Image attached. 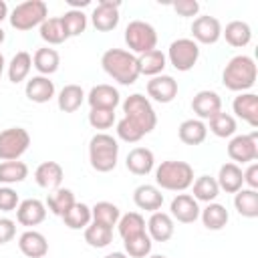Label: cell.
Masks as SVG:
<instances>
[{"instance_id":"cell-1","label":"cell","mask_w":258,"mask_h":258,"mask_svg":"<svg viewBox=\"0 0 258 258\" xmlns=\"http://www.w3.org/2000/svg\"><path fill=\"white\" fill-rule=\"evenodd\" d=\"M103 71L117 81L119 85H133L139 79V62L137 56L123 48H109L101 56Z\"/></svg>"},{"instance_id":"cell-2","label":"cell","mask_w":258,"mask_h":258,"mask_svg":"<svg viewBox=\"0 0 258 258\" xmlns=\"http://www.w3.org/2000/svg\"><path fill=\"white\" fill-rule=\"evenodd\" d=\"M256 75L258 71L254 58L248 54H236L226 62L222 71V83L234 93H248V89H252L256 83Z\"/></svg>"},{"instance_id":"cell-3","label":"cell","mask_w":258,"mask_h":258,"mask_svg":"<svg viewBox=\"0 0 258 258\" xmlns=\"http://www.w3.org/2000/svg\"><path fill=\"white\" fill-rule=\"evenodd\" d=\"M155 183L167 191H185L194 183V167L187 161H161L155 167Z\"/></svg>"},{"instance_id":"cell-4","label":"cell","mask_w":258,"mask_h":258,"mask_svg":"<svg viewBox=\"0 0 258 258\" xmlns=\"http://www.w3.org/2000/svg\"><path fill=\"white\" fill-rule=\"evenodd\" d=\"M119 159V143L109 133H95L89 141V161L99 173L113 171Z\"/></svg>"},{"instance_id":"cell-5","label":"cell","mask_w":258,"mask_h":258,"mask_svg":"<svg viewBox=\"0 0 258 258\" xmlns=\"http://www.w3.org/2000/svg\"><path fill=\"white\" fill-rule=\"evenodd\" d=\"M121 107H123V113H125L123 119H125L129 125H133L139 133L147 135V133H151V131L155 129V125H157V115H155V111H153L149 99L143 97L141 93L129 95V97L123 101Z\"/></svg>"},{"instance_id":"cell-6","label":"cell","mask_w":258,"mask_h":258,"mask_svg":"<svg viewBox=\"0 0 258 258\" xmlns=\"http://www.w3.org/2000/svg\"><path fill=\"white\" fill-rule=\"evenodd\" d=\"M48 18V6L42 0H26L8 14L10 26L16 30H30L34 26H40Z\"/></svg>"},{"instance_id":"cell-7","label":"cell","mask_w":258,"mask_h":258,"mask_svg":"<svg viewBox=\"0 0 258 258\" xmlns=\"http://www.w3.org/2000/svg\"><path fill=\"white\" fill-rule=\"evenodd\" d=\"M125 44L135 56L145 54L157 46V32L145 20H131L125 26Z\"/></svg>"},{"instance_id":"cell-8","label":"cell","mask_w":258,"mask_h":258,"mask_svg":"<svg viewBox=\"0 0 258 258\" xmlns=\"http://www.w3.org/2000/svg\"><path fill=\"white\" fill-rule=\"evenodd\" d=\"M30 147V133L22 127H8L0 131V159L16 161Z\"/></svg>"},{"instance_id":"cell-9","label":"cell","mask_w":258,"mask_h":258,"mask_svg":"<svg viewBox=\"0 0 258 258\" xmlns=\"http://www.w3.org/2000/svg\"><path fill=\"white\" fill-rule=\"evenodd\" d=\"M165 58L169 60V64L175 71L187 73L196 67V62L200 58V44L194 42L191 38H177L169 44Z\"/></svg>"},{"instance_id":"cell-10","label":"cell","mask_w":258,"mask_h":258,"mask_svg":"<svg viewBox=\"0 0 258 258\" xmlns=\"http://www.w3.org/2000/svg\"><path fill=\"white\" fill-rule=\"evenodd\" d=\"M228 155L232 163H252L258 159V133L234 135L228 143Z\"/></svg>"},{"instance_id":"cell-11","label":"cell","mask_w":258,"mask_h":258,"mask_svg":"<svg viewBox=\"0 0 258 258\" xmlns=\"http://www.w3.org/2000/svg\"><path fill=\"white\" fill-rule=\"evenodd\" d=\"M119 2H113V0H101L93 12H91V22L95 26V30L99 32H109V30H115L117 24H119Z\"/></svg>"},{"instance_id":"cell-12","label":"cell","mask_w":258,"mask_h":258,"mask_svg":"<svg viewBox=\"0 0 258 258\" xmlns=\"http://www.w3.org/2000/svg\"><path fill=\"white\" fill-rule=\"evenodd\" d=\"M191 36L198 44H216L222 38V24L216 16H198L191 22Z\"/></svg>"},{"instance_id":"cell-13","label":"cell","mask_w":258,"mask_h":258,"mask_svg":"<svg viewBox=\"0 0 258 258\" xmlns=\"http://www.w3.org/2000/svg\"><path fill=\"white\" fill-rule=\"evenodd\" d=\"M191 111L196 113V117L200 121L212 119L216 113L222 111V97L216 91H210V89L198 91L191 99Z\"/></svg>"},{"instance_id":"cell-14","label":"cell","mask_w":258,"mask_h":258,"mask_svg":"<svg viewBox=\"0 0 258 258\" xmlns=\"http://www.w3.org/2000/svg\"><path fill=\"white\" fill-rule=\"evenodd\" d=\"M200 206L189 194H177L169 204V216L181 224H194L200 218Z\"/></svg>"},{"instance_id":"cell-15","label":"cell","mask_w":258,"mask_h":258,"mask_svg":"<svg viewBox=\"0 0 258 258\" xmlns=\"http://www.w3.org/2000/svg\"><path fill=\"white\" fill-rule=\"evenodd\" d=\"M147 95L157 103H171L177 97V81L169 75H157L147 81Z\"/></svg>"},{"instance_id":"cell-16","label":"cell","mask_w":258,"mask_h":258,"mask_svg":"<svg viewBox=\"0 0 258 258\" xmlns=\"http://www.w3.org/2000/svg\"><path fill=\"white\" fill-rule=\"evenodd\" d=\"M87 103L91 105V109H111V111H115L117 105L121 103V95L113 85L101 83V85H95L89 91Z\"/></svg>"},{"instance_id":"cell-17","label":"cell","mask_w":258,"mask_h":258,"mask_svg":"<svg viewBox=\"0 0 258 258\" xmlns=\"http://www.w3.org/2000/svg\"><path fill=\"white\" fill-rule=\"evenodd\" d=\"M46 218V206L44 202L36 200V198H28V200H22L16 208V220L18 224L22 226H38L42 224Z\"/></svg>"},{"instance_id":"cell-18","label":"cell","mask_w":258,"mask_h":258,"mask_svg":"<svg viewBox=\"0 0 258 258\" xmlns=\"http://www.w3.org/2000/svg\"><path fill=\"white\" fill-rule=\"evenodd\" d=\"M232 111L238 119L246 121L250 127H258V95L254 93H238L232 101Z\"/></svg>"},{"instance_id":"cell-19","label":"cell","mask_w":258,"mask_h":258,"mask_svg":"<svg viewBox=\"0 0 258 258\" xmlns=\"http://www.w3.org/2000/svg\"><path fill=\"white\" fill-rule=\"evenodd\" d=\"M18 250L26 258H44L48 254V240L36 230H26L18 238Z\"/></svg>"},{"instance_id":"cell-20","label":"cell","mask_w":258,"mask_h":258,"mask_svg":"<svg viewBox=\"0 0 258 258\" xmlns=\"http://www.w3.org/2000/svg\"><path fill=\"white\" fill-rule=\"evenodd\" d=\"M125 165L133 175H147L155 167V155L149 147H133L125 157Z\"/></svg>"},{"instance_id":"cell-21","label":"cell","mask_w":258,"mask_h":258,"mask_svg":"<svg viewBox=\"0 0 258 258\" xmlns=\"http://www.w3.org/2000/svg\"><path fill=\"white\" fill-rule=\"evenodd\" d=\"M64 177V169L60 167V163L56 161H42L36 169H34V181L42 187V189H58Z\"/></svg>"},{"instance_id":"cell-22","label":"cell","mask_w":258,"mask_h":258,"mask_svg":"<svg viewBox=\"0 0 258 258\" xmlns=\"http://www.w3.org/2000/svg\"><path fill=\"white\" fill-rule=\"evenodd\" d=\"M133 202L139 210H145V212H159L161 210V204H163V194L157 185H151V183H141L135 187L133 191Z\"/></svg>"},{"instance_id":"cell-23","label":"cell","mask_w":258,"mask_h":258,"mask_svg":"<svg viewBox=\"0 0 258 258\" xmlns=\"http://www.w3.org/2000/svg\"><path fill=\"white\" fill-rule=\"evenodd\" d=\"M173 232H175L173 218L165 212H153L151 218L147 220V236L153 242H167L171 240Z\"/></svg>"},{"instance_id":"cell-24","label":"cell","mask_w":258,"mask_h":258,"mask_svg":"<svg viewBox=\"0 0 258 258\" xmlns=\"http://www.w3.org/2000/svg\"><path fill=\"white\" fill-rule=\"evenodd\" d=\"M24 93H26L28 101L42 105V103H48V101L54 97V83H52L48 77L36 75V77H32V79L26 81Z\"/></svg>"},{"instance_id":"cell-25","label":"cell","mask_w":258,"mask_h":258,"mask_svg":"<svg viewBox=\"0 0 258 258\" xmlns=\"http://www.w3.org/2000/svg\"><path fill=\"white\" fill-rule=\"evenodd\" d=\"M216 181H218V187H220L222 191H226V194H236V191L242 189V185H244L242 167H240L238 163H232V161L224 163V165L220 167V171H218Z\"/></svg>"},{"instance_id":"cell-26","label":"cell","mask_w":258,"mask_h":258,"mask_svg":"<svg viewBox=\"0 0 258 258\" xmlns=\"http://www.w3.org/2000/svg\"><path fill=\"white\" fill-rule=\"evenodd\" d=\"M177 137L185 145H200L208 137V125L200 119H185L177 127Z\"/></svg>"},{"instance_id":"cell-27","label":"cell","mask_w":258,"mask_h":258,"mask_svg":"<svg viewBox=\"0 0 258 258\" xmlns=\"http://www.w3.org/2000/svg\"><path fill=\"white\" fill-rule=\"evenodd\" d=\"M222 36L226 38V42L230 46L242 48V46L250 44V40H252V28L244 20H232V22L226 24V28H222Z\"/></svg>"},{"instance_id":"cell-28","label":"cell","mask_w":258,"mask_h":258,"mask_svg":"<svg viewBox=\"0 0 258 258\" xmlns=\"http://www.w3.org/2000/svg\"><path fill=\"white\" fill-rule=\"evenodd\" d=\"M87 95L83 91L81 85H64L60 91H58V97H56V105L62 113H75L81 109V105L85 103Z\"/></svg>"},{"instance_id":"cell-29","label":"cell","mask_w":258,"mask_h":258,"mask_svg":"<svg viewBox=\"0 0 258 258\" xmlns=\"http://www.w3.org/2000/svg\"><path fill=\"white\" fill-rule=\"evenodd\" d=\"M200 218H202V224L212 230V232H218V230H224L228 220H230V214L228 210L218 204V202H210L202 212H200Z\"/></svg>"},{"instance_id":"cell-30","label":"cell","mask_w":258,"mask_h":258,"mask_svg":"<svg viewBox=\"0 0 258 258\" xmlns=\"http://www.w3.org/2000/svg\"><path fill=\"white\" fill-rule=\"evenodd\" d=\"M234 208L242 218H258V191L242 187L234 194Z\"/></svg>"},{"instance_id":"cell-31","label":"cell","mask_w":258,"mask_h":258,"mask_svg":"<svg viewBox=\"0 0 258 258\" xmlns=\"http://www.w3.org/2000/svg\"><path fill=\"white\" fill-rule=\"evenodd\" d=\"M30 69H32V56H30L26 50H18V52L12 56V60L8 62V69H6L8 81L14 83V85L26 81L28 75H30Z\"/></svg>"},{"instance_id":"cell-32","label":"cell","mask_w":258,"mask_h":258,"mask_svg":"<svg viewBox=\"0 0 258 258\" xmlns=\"http://www.w3.org/2000/svg\"><path fill=\"white\" fill-rule=\"evenodd\" d=\"M137 62H139V73L147 75V77L163 75V69L167 67V58L159 48H153V50H149L145 54H139Z\"/></svg>"},{"instance_id":"cell-33","label":"cell","mask_w":258,"mask_h":258,"mask_svg":"<svg viewBox=\"0 0 258 258\" xmlns=\"http://www.w3.org/2000/svg\"><path fill=\"white\" fill-rule=\"evenodd\" d=\"M58 64H60V56L54 48H38L34 54H32V67L42 75V77H48L52 73L58 71Z\"/></svg>"},{"instance_id":"cell-34","label":"cell","mask_w":258,"mask_h":258,"mask_svg":"<svg viewBox=\"0 0 258 258\" xmlns=\"http://www.w3.org/2000/svg\"><path fill=\"white\" fill-rule=\"evenodd\" d=\"M75 194H73V189H69V187H58V189H54L52 194H48V198H46V208L54 214V216H64L73 206H75Z\"/></svg>"},{"instance_id":"cell-35","label":"cell","mask_w":258,"mask_h":258,"mask_svg":"<svg viewBox=\"0 0 258 258\" xmlns=\"http://www.w3.org/2000/svg\"><path fill=\"white\" fill-rule=\"evenodd\" d=\"M194 200L196 202H216V198L220 196V187H218V181L216 177L212 175H200L194 179Z\"/></svg>"},{"instance_id":"cell-36","label":"cell","mask_w":258,"mask_h":258,"mask_svg":"<svg viewBox=\"0 0 258 258\" xmlns=\"http://www.w3.org/2000/svg\"><path fill=\"white\" fill-rule=\"evenodd\" d=\"M62 222H64V226L71 228V230H85V228L93 222V218H91V208H89L87 204H83V202H75V206L62 216Z\"/></svg>"},{"instance_id":"cell-37","label":"cell","mask_w":258,"mask_h":258,"mask_svg":"<svg viewBox=\"0 0 258 258\" xmlns=\"http://www.w3.org/2000/svg\"><path fill=\"white\" fill-rule=\"evenodd\" d=\"M117 230H119V236L123 240L127 238H133L137 234H143L145 232V218L139 214V212H127L119 218L117 222Z\"/></svg>"},{"instance_id":"cell-38","label":"cell","mask_w":258,"mask_h":258,"mask_svg":"<svg viewBox=\"0 0 258 258\" xmlns=\"http://www.w3.org/2000/svg\"><path fill=\"white\" fill-rule=\"evenodd\" d=\"M85 242L91 248H107L113 242V228L97 224V222H91L85 228Z\"/></svg>"},{"instance_id":"cell-39","label":"cell","mask_w":258,"mask_h":258,"mask_svg":"<svg viewBox=\"0 0 258 258\" xmlns=\"http://www.w3.org/2000/svg\"><path fill=\"white\" fill-rule=\"evenodd\" d=\"M28 177V165L24 161H2L0 163V183L2 185H12L20 183Z\"/></svg>"},{"instance_id":"cell-40","label":"cell","mask_w":258,"mask_h":258,"mask_svg":"<svg viewBox=\"0 0 258 258\" xmlns=\"http://www.w3.org/2000/svg\"><path fill=\"white\" fill-rule=\"evenodd\" d=\"M91 218H93V222H97V224H103V226L113 228V226H117V222H119V218H121V212H119V208H117L115 204H111V202H97V204L91 208Z\"/></svg>"},{"instance_id":"cell-41","label":"cell","mask_w":258,"mask_h":258,"mask_svg":"<svg viewBox=\"0 0 258 258\" xmlns=\"http://www.w3.org/2000/svg\"><path fill=\"white\" fill-rule=\"evenodd\" d=\"M123 248H125V254L129 258H147L151 254L153 240L147 236V232H143V234H137L133 238L123 240Z\"/></svg>"},{"instance_id":"cell-42","label":"cell","mask_w":258,"mask_h":258,"mask_svg":"<svg viewBox=\"0 0 258 258\" xmlns=\"http://www.w3.org/2000/svg\"><path fill=\"white\" fill-rule=\"evenodd\" d=\"M208 121H210V131H212L216 137L226 139V137H234V135H236L238 125H236L234 115H230V113L220 111V113H216V115H214L212 119H208Z\"/></svg>"},{"instance_id":"cell-43","label":"cell","mask_w":258,"mask_h":258,"mask_svg":"<svg viewBox=\"0 0 258 258\" xmlns=\"http://www.w3.org/2000/svg\"><path fill=\"white\" fill-rule=\"evenodd\" d=\"M38 32H40V38L48 44H62L69 36L62 28V22L60 18H46L40 26H38Z\"/></svg>"},{"instance_id":"cell-44","label":"cell","mask_w":258,"mask_h":258,"mask_svg":"<svg viewBox=\"0 0 258 258\" xmlns=\"http://www.w3.org/2000/svg\"><path fill=\"white\" fill-rule=\"evenodd\" d=\"M62 22V28L67 32V36H79L85 32L87 28V14L83 10H67L62 16H58Z\"/></svg>"},{"instance_id":"cell-45","label":"cell","mask_w":258,"mask_h":258,"mask_svg":"<svg viewBox=\"0 0 258 258\" xmlns=\"http://www.w3.org/2000/svg\"><path fill=\"white\" fill-rule=\"evenodd\" d=\"M113 123H115V111H111V109H91L89 111V125L93 129L103 131V129L113 127Z\"/></svg>"},{"instance_id":"cell-46","label":"cell","mask_w":258,"mask_h":258,"mask_svg":"<svg viewBox=\"0 0 258 258\" xmlns=\"http://www.w3.org/2000/svg\"><path fill=\"white\" fill-rule=\"evenodd\" d=\"M20 200L16 189H12L10 185H0V212H16Z\"/></svg>"},{"instance_id":"cell-47","label":"cell","mask_w":258,"mask_h":258,"mask_svg":"<svg viewBox=\"0 0 258 258\" xmlns=\"http://www.w3.org/2000/svg\"><path fill=\"white\" fill-rule=\"evenodd\" d=\"M117 137L121 139V141H125V143H137V141H141L145 135L143 133H139L133 125H129L125 119H119L117 121Z\"/></svg>"},{"instance_id":"cell-48","label":"cell","mask_w":258,"mask_h":258,"mask_svg":"<svg viewBox=\"0 0 258 258\" xmlns=\"http://www.w3.org/2000/svg\"><path fill=\"white\" fill-rule=\"evenodd\" d=\"M171 8H173L179 16L187 18V16H196V14L200 12V2H196V0H177V2L171 4Z\"/></svg>"},{"instance_id":"cell-49","label":"cell","mask_w":258,"mask_h":258,"mask_svg":"<svg viewBox=\"0 0 258 258\" xmlns=\"http://www.w3.org/2000/svg\"><path fill=\"white\" fill-rule=\"evenodd\" d=\"M16 236V222L10 218H0V246L12 242Z\"/></svg>"},{"instance_id":"cell-50","label":"cell","mask_w":258,"mask_h":258,"mask_svg":"<svg viewBox=\"0 0 258 258\" xmlns=\"http://www.w3.org/2000/svg\"><path fill=\"white\" fill-rule=\"evenodd\" d=\"M242 177H244V183L250 189H258V163L256 161L248 163V167L242 171Z\"/></svg>"},{"instance_id":"cell-51","label":"cell","mask_w":258,"mask_h":258,"mask_svg":"<svg viewBox=\"0 0 258 258\" xmlns=\"http://www.w3.org/2000/svg\"><path fill=\"white\" fill-rule=\"evenodd\" d=\"M8 18V4L4 0H0V24Z\"/></svg>"},{"instance_id":"cell-52","label":"cell","mask_w":258,"mask_h":258,"mask_svg":"<svg viewBox=\"0 0 258 258\" xmlns=\"http://www.w3.org/2000/svg\"><path fill=\"white\" fill-rule=\"evenodd\" d=\"M103 258H129L125 252H111V254H107V256H103Z\"/></svg>"},{"instance_id":"cell-53","label":"cell","mask_w":258,"mask_h":258,"mask_svg":"<svg viewBox=\"0 0 258 258\" xmlns=\"http://www.w3.org/2000/svg\"><path fill=\"white\" fill-rule=\"evenodd\" d=\"M4 69H6V58H4V54L0 52V79H2V75H4Z\"/></svg>"},{"instance_id":"cell-54","label":"cell","mask_w":258,"mask_h":258,"mask_svg":"<svg viewBox=\"0 0 258 258\" xmlns=\"http://www.w3.org/2000/svg\"><path fill=\"white\" fill-rule=\"evenodd\" d=\"M4 38H6V32H4V30H2V26H0V44L4 42Z\"/></svg>"},{"instance_id":"cell-55","label":"cell","mask_w":258,"mask_h":258,"mask_svg":"<svg viewBox=\"0 0 258 258\" xmlns=\"http://www.w3.org/2000/svg\"><path fill=\"white\" fill-rule=\"evenodd\" d=\"M147 258H167V256H163V254H149Z\"/></svg>"}]
</instances>
